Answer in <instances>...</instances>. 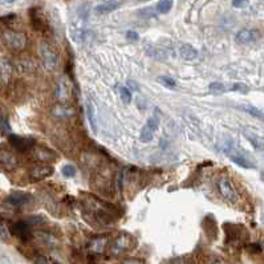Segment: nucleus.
<instances>
[{
	"instance_id": "1",
	"label": "nucleus",
	"mask_w": 264,
	"mask_h": 264,
	"mask_svg": "<svg viewBox=\"0 0 264 264\" xmlns=\"http://www.w3.org/2000/svg\"><path fill=\"white\" fill-rule=\"evenodd\" d=\"M85 203L88 206V209L97 216L99 220L104 222V223H110L113 220L115 207L112 204L106 203V202L96 198L93 195H88V198L85 199Z\"/></svg>"
},
{
	"instance_id": "2",
	"label": "nucleus",
	"mask_w": 264,
	"mask_h": 264,
	"mask_svg": "<svg viewBox=\"0 0 264 264\" xmlns=\"http://www.w3.org/2000/svg\"><path fill=\"white\" fill-rule=\"evenodd\" d=\"M1 41L3 44L12 52H20V50H25L27 47V36L23 32L12 30H5L1 33Z\"/></svg>"
},
{
	"instance_id": "3",
	"label": "nucleus",
	"mask_w": 264,
	"mask_h": 264,
	"mask_svg": "<svg viewBox=\"0 0 264 264\" xmlns=\"http://www.w3.org/2000/svg\"><path fill=\"white\" fill-rule=\"evenodd\" d=\"M39 56H40L41 63L44 65L47 70H55L59 65V53L57 50L47 41H41L39 44Z\"/></svg>"
},
{
	"instance_id": "4",
	"label": "nucleus",
	"mask_w": 264,
	"mask_h": 264,
	"mask_svg": "<svg viewBox=\"0 0 264 264\" xmlns=\"http://www.w3.org/2000/svg\"><path fill=\"white\" fill-rule=\"evenodd\" d=\"M135 239L133 235H130L129 232H121L116 236V239L113 240V243L110 246V254L115 256H120V255L129 252L130 249L134 248Z\"/></svg>"
},
{
	"instance_id": "5",
	"label": "nucleus",
	"mask_w": 264,
	"mask_h": 264,
	"mask_svg": "<svg viewBox=\"0 0 264 264\" xmlns=\"http://www.w3.org/2000/svg\"><path fill=\"white\" fill-rule=\"evenodd\" d=\"M218 190H219L220 195L224 200H227L230 203H235L239 199V195L235 190L232 182L227 178V177H222L218 181Z\"/></svg>"
},
{
	"instance_id": "6",
	"label": "nucleus",
	"mask_w": 264,
	"mask_h": 264,
	"mask_svg": "<svg viewBox=\"0 0 264 264\" xmlns=\"http://www.w3.org/2000/svg\"><path fill=\"white\" fill-rule=\"evenodd\" d=\"M17 165H19V161L15 153L7 146L0 145V167L5 171H12L17 167Z\"/></svg>"
},
{
	"instance_id": "7",
	"label": "nucleus",
	"mask_w": 264,
	"mask_h": 264,
	"mask_svg": "<svg viewBox=\"0 0 264 264\" xmlns=\"http://www.w3.org/2000/svg\"><path fill=\"white\" fill-rule=\"evenodd\" d=\"M53 166L50 165H37L31 169L30 177L32 181H43L53 174Z\"/></svg>"
},
{
	"instance_id": "8",
	"label": "nucleus",
	"mask_w": 264,
	"mask_h": 264,
	"mask_svg": "<svg viewBox=\"0 0 264 264\" xmlns=\"http://www.w3.org/2000/svg\"><path fill=\"white\" fill-rule=\"evenodd\" d=\"M7 200L14 207H23L25 204L31 203L33 200V198H32V195L27 194L24 191H12L10 197L7 198Z\"/></svg>"
},
{
	"instance_id": "9",
	"label": "nucleus",
	"mask_w": 264,
	"mask_h": 264,
	"mask_svg": "<svg viewBox=\"0 0 264 264\" xmlns=\"http://www.w3.org/2000/svg\"><path fill=\"white\" fill-rule=\"evenodd\" d=\"M260 37L259 31L256 30H242L235 36V41L240 45L254 43Z\"/></svg>"
},
{
	"instance_id": "10",
	"label": "nucleus",
	"mask_w": 264,
	"mask_h": 264,
	"mask_svg": "<svg viewBox=\"0 0 264 264\" xmlns=\"http://www.w3.org/2000/svg\"><path fill=\"white\" fill-rule=\"evenodd\" d=\"M12 73H14L12 63L5 57H0V82L3 85L8 84L12 77Z\"/></svg>"
},
{
	"instance_id": "11",
	"label": "nucleus",
	"mask_w": 264,
	"mask_h": 264,
	"mask_svg": "<svg viewBox=\"0 0 264 264\" xmlns=\"http://www.w3.org/2000/svg\"><path fill=\"white\" fill-rule=\"evenodd\" d=\"M32 155L33 158L40 162H52L56 160V154L52 150L47 149L44 146H35L32 149Z\"/></svg>"
},
{
	"instance_id": "12",
	"label": "nucleus",
	"mask_w": 264,
	"mask_h": 264,
	"mask_svg": "<svg viewBox=\"0 0 264 264\" xmlns=\"http://www.w3.org/2000/svg\"><path fill=\"white\" fill-rule=\"evenodd\" d=\"M11 231H12V234L15 235V236H17V238L20 240H23V242L30 239L31 236L30 224L27 223L25 220H21V222H17V223L14 224Z\"/></svg>"
},
{
	"instance_id": "13",
	"label": "nucleus",
	"mask_w": 264,
	"mask_h": 264,
	"mask_svg": "<svg viewBox=\"0 0 264 264\" xmlns=\"http://www.w3.org/2000/svg\"><path fill=\"white\" fill-rule=\"evenodd\" d=\"M10 144L15 148L16 150H19V151H25V150H28L33 144V141L31 140V138H27V137H20V135H16V134H10Z\"/></svg>"
},
{
	"instance_id": "14",
	"label": "nucleus",
	"mask_w": 264,
	"mask_h": 264,
	"mask_svg": "<svg viewBox=\"0 0 264 264\" xmlns=\"http://www.w3.org/2000/svg\"><path fill=\"white\" fill-rule=\"evenodd\" d=\"M52 113L59 118H69L75 116V109L69 106V105L64 104V102H57V104L52 108Z\"/></svg>"
},
{
	"instance_id": "15",
	"label": "nucleus",
	"mask_w": 264,
	"mask_h": 264,
	"mask_svg": "<svg viewBox=\"0 0 264 264\" xmlns=\"http://www.w3.org/2000/svg\"><path fill=\"white\" fill-rule=\"evenodd\" d=\"M121 3L117 1V0H108V1H104L101 4L96 5L95 12L97 15H105V14H110L113 11L118 10L120 8Z\"/></svg>"
},
{
	"instance_id": "16",
	"label": "nucleus",
	"mask_w": 264,
	"mask_h": 264,
	"mask_svg": "<svg viewBox=\"0 0 264 264\" xmlns=\"http://www.w3.org/2000/svg\"><path fill=\"white\" fill-rule=\"evenodd\" d=\"M56 96L60 100V102H66L70 99V88L69 85L65 82L64 79H61L57 82V88H56Z\"/></svg>"
},
{
	"instance_id": "17",
	"label": "nucleus",
	"mask_w": 264,
	"mask_h": 264,
	"mask_svg": "<svg viewBox=\"0 0 264 264\" xmlns=\"http://www.w3.org/2000/svg\"><path fill=\"white\" fill-rule=\"evenodd\" d=\"M108 246V238L106 236H97L90 240L89 249L95 254H102Z\"/></svg>"
},
{
	"instance_id": "18",
	"label": "nucleus",
	"mask_w": 264,
	"mask_h": 264,
	"mask_svg": "<svg viewBox=\"0 0 264 264\" xmlns=\"http://www.w3.org/2000/svg\"><path fill=\"white\" fill-rule=\"evenodd\" d=\"M31 21L36 31L47 30V21L39 10H31Z\"/></svg>"
},
{
	"instance_id": "19",
	"label": "nucleus",
	"mask_w": 264,
	"mask_h": 264,
	"mask_svg": "<svg viewBox=\"0 0 264 264\" xmlns=\"http://www.w3.org/2000/svg\"><path fill=\"white\" fill-rule=\"evenodd\" d=\"M86 116H88L93 133H97V113H96V105L93 100L86 101Z\"/></svg>"
},
{
	"instance_id": "20",
	"label": "nucleus",
	"mask_w": 264,
	"mask_h": 264,
	"mask_svg": "<svg viewBox=\"0 0 264 264\" xmlns=\"http://www.w3.org/2000/svg\"><path fill=\"white\" fill-rule=\"evenodd\" d=\"M146 55L150 56L151 59H155V60H166L167 59V50H165L164 48H158V47H154V45H148L146 47Z\"/></svg>"
},
{
	"instance_id": "21",
	"label": "nucleus",
	"mask_w": 264,
	"mask_h": 264,
	"mask_svg": "<svg viewBox=\"0 0 264 264\" xmlns=\"http://www.w3.org/2000/svg\"><path fill=\"white\" fill-rule=\"evenodd\" d=\"M180 56L183 59V60H187V61L195 60V59L198 57V50H195L193 45L183 44V45H181Z\"/></svg>"
},
{
	"instance_id": "22",
	"label": "nucleus",
	"mask_w": 264,
	"mask_h": 264,
	"mask_svg": "<svg viewBox=\"0 0 264 264\" xmlns=\"http://www.w3.org/2000/svg\"><path fill=\"white\" fill-rule=\"evenodd\" d=\"M229 157L231 158V161H232V162H235V164L238 165V166H240V167H244V169H252V167H254L252 162H249V161L247 160L244 155L236 154V153H234V154H230Z\"/></svg>"
},
{
	"instance_id": "23",
	"label": "nucleus",
	"mask_w": 264,
	"mask_h": 264,
	"mask_svg": "<svg viewBox=\"0 0 264 264\" xmlns=\"http://www.w3.org/2000/svg\"><path fill=\"white\" fill-rule=\"evenodd\" d=\"M37 239L40 240L43 244H45L47 247H56L57 246V239L48 232H43V231L37 232Z\"/></svg>"
},
{
	"instance_id": "24",
	"label": "nucleus",
	"mask_w": 264,
	"mask_h": 264,
	"mask_svg": "<svg viewBox=\"0 0 264 264\" xmlns=\"http://www.w3.org/2000/svg\"><path fill=\"white\" fill-rule=\"evenodd\" d=\"M0 132L4 134H11V126L10 121H8V115L7 112L3 109H0Z\"/></svg>"
},
{
	"instance_id": "25",
	"label": "nucleus",
	"mask_w": 264,
	"mask_h": 264,
	"mask_svg": "<svg viewBox=\"0 0 264 264\" xmlns=\"http://www.w3.org/2000/svg\"><path fill=\"white\" fill-rule=\"evenodd\" d=\"M242 109L246 112V113H248L252 117H256V118H259V120H264V115L262 110H259L258 108H255L252 105H243V106H240Z\"/></svg>"
},
{
	"instance_id": "26",
	"label": "nucleus",
	"mask_w": 264,
	"mask_h": 264,
	"mask_svg": "<svg viewBox=\"0 0 264 264\" xmlns=\"http://www.w3.org/2000/svg\"><path fill=\"white\" fill-rule=\"evenodd\" d=\"M246 137H247V140L252 144L255 149L258 150H264V141L259 137H256L255 134H249V133H246Z\"/></svg>"
},
{
	"instance_id": "27",
	"label": "nucleus",
	"mask_w": 264,
	"mask_h": 264,
	"mask_svg": "<svg viewBox=\"0 0 264 264\" xmlns=\"http://www.w3.org/2000/svg\"><path fill=\"white\" fill-rule=\"evenodd\" d=\"M173 8V0H160V3L157 4V11L160 14H167Z\"/></svg>"
},
{
	"instance_id": "28",
	"label": "nucleus",
	"mask_w": 264,
	"mask_h": 264,
	"mask_svg": "<svg viewBox=\"0 0 264 264\" xmlns=\"http://www.w3.org/2000/svg\"><path fill=\"white\" fill-rule=\"evenodd\" d=\"M211 93H226L227 92V86L222 82H211L209 86Z\"/></svg>"
},
{
	"instance_id": "29",
	"label": "nucleus",
	"mask_w": 264,
	"mask_h": 264,
	"mask_svg": "<svg viewBox=\"0 0 264 264\" xmlns=\"http://www.w3.org/2000/svg\"><path fill=\"white\" fill-rule=\"evenodd\" d=\"M153 133H154V132L145 125V128L142 129V132H141V137H140L141 141H142V142H150V141L153 140Z\"/></svg>"
},
{
	"instance_id": "30",
	"label": "nucleus",
	"mask_w": 264,
	"mask_h": 264,
	"mask_svg": "<svg viewBox=\"0 0 264 264\" xmlns=\"http://www.w3.org/2000/svg\"><path fill=\"white\" fill-rule=\"evenodd\" d=\"M120 97L122 102L125 104H130L132 102V93H130V90L128 88H120Z\"/></svg>"
},
{
	"instance_id": "31",
	"label": "nucleus",
	"mask_w": 264,
	"mask_h": 264,
	"mask_svg": "<svg viewBox=\"0 0 264 264\" xmlns=\"http://www.w3.org/2000/svg\"><path fill=\"white\" fill-rule=\"evenodd\" d=\"M76 173H77V170L73 165H66L63 167V175L66 177V178H72V177H75Z\"/></svg>"
},
{
	"instance_id": "32",
	"label": "nucleus",
	"mask_w": 264,
	"mask_h": 264,
	"mask_svg": "<svg viewBox=\"0 0 264 264\" xmlns=\"http://www.w3.org/2000/svg\"><path fill=\"white\" fill-rule=\"evenodd\" d=\"M158 80H160L161 84H164L165 86H169V88H174L177 85V81L171 77H167V76H161V77H158Z\"/></svg>"
},
{
	"instance_id": "33",
	"label": "nucleus",
	"mask_w": 264,
	"mask_h": 264,
	"mask_svg": "<svg viewBox=\"0 0 264 264\" xmlns=\"http://www.w3.org/2000/svg\"><path fill=\"white\" fill-rule=\"evenodd\" d=\"M146 126L150 128L153 132H155V130L158 129V126H160V120H158V118H155V117H151V118H149L148 122H146Z\"/></svg>"
},
{
	"instance_id": "34",
	"label": "nucleus",
	"mask_w": 264,
	"mask_h": 264,
	"mask_svg": "<svg viewBox=\"0 0 264 264\" xmlns=\"http://www.w3.org/2000/svg\"><path fill=\"white\" fill-rule=\"evenodd\" d=\"M25 222H27V223L30 224H43L45 222L44 219H43V218H41V216H30V218H27V220H25Z\"/></svg>"
},
{
	"instance_id": "35",
	"label": "nucleus",
	"mask_w": 264,
	"mask_h": 264,
	"mask_svg": "<svg viewBox=\"0 0 264 264\" xmlns=\"http://www.w3.org/2000/svg\"><path fill=\"white\" fill-rule=\"evenodd\" d=\"M0 239L1 240H10V231L7 230L5 226L0 224Z\"/></svg>"
},
{
	"instance_id": "36",
	"label": "nucleus",
	"mask_w": 264,
	"mask_h": 264,
	"mask_svg": "<svg viewBox=\"0 0 264 264\" xmlns=\"http://www.w3.org/2000/svg\"><path fill=\"white\" fill-rule=\"evenodd\" d=\"M230 90H235V92H242V93H247L248 92V88L244 84H234Z\"/></svg>"
},
{
	"instance_id": "37",
	"label": "nucleus",
	"mask_w": 264,
	"mask_h": 264,
	"mask_svg": "<svg viewBox=\"0 0 264 264\" xmlns=\"http://www.w3.org/2000/svg\"><path fill=\"white\" fill-rule=\"evenodd\" d=\"M35 264H50V259L44 256V255H37L35 259H33Z\"/></svg>"
},
{
	"instance_id": "38",
	"label": "nucleus",
	"mask_w": 264,
	"mask_h": 264,
	"mask_svg": "<svg viewBox=\"0 0 264 264\" xmlns=\"http://www.w3.org/2000/svg\"><path fill=\"white\" fill-rule=\"evenodd\" d=\"M232 5L235 8H244L248 5V0H232Z\"/></svg>"
},
{
	"instance_id": "39",
	"label": "nucleus",
	"mask_w": 264,
	"mask_h": 264,
	"mask_svg": "<svg viewBox=\"0 0 264 264\" xmlns=\"http://www.w3.org/2000/svg\"><path fill=\"white\" fill-rule=\"evenodd\" d=\"M126 39L130 41H138L140 36H138V33H137V32H134V31H129V32L126 33Z\"/></svg>"
},
{
	"instance_id": "40",
	"label": "nucleus",
	"mask_w": 264,
	"mask_h": 264,
	"mask_svg": "<svg viewBox=\"0 0 264 264\" xmlns=\"http://www.w3.org/2000/svg\"><path fill=\"white\" fill-rule=\"evenodd\" d=\"M121 264H145L144 260L135 259V258H130V259H125Z\"/></svg>"
},
{
	"instance_id": "41",
	"label": "nucleus",
	"mask_w": 264,
	"mask_h": 264,
	"mask_svg": "<svg viewBox=\"0 0 264 264\" xmlns=\"http://www.w3.org/2000/svg\"><path fill=\"white\" fill-rule=\"evenodd\" d=\"M248 251L249 252H254V254H259L260 251H262V247H260L259 244H249Z\"/></svg>"
},
{
	"instance_id": "42",
	"label": "nucleus",
	"mask_w": 264,
	"mask_h": 264,
	"mask_svg": "<svg viewBox=\"0 0 264 264\" xmlns=\"http://www.w3.org/2000/svg\"><path fill=\"white\" fill-rule=\"evenodd\" d=\"M171 264H193V263H191L189 259H186V258H178V259L173 260Z\"/></svg>"
},
{
	"instance_id": "43",
	"label": "nucleus",
	"mask_w": 264,
	"mask_h": 264,
	"mask_svg": "<svg viewBox=\"0 0 264 264\" xmlns=\"http://www.w3.org/2000/svg\"><path fill=\"white\" fill-rule=\"evenodd\" d=\"M5 3H8V4H11V3H14V1H15V0H4Z\"/></svg>"
},
{
	"instance_id": "44",
	"label": "nucleus",
	"mask_w": 264,
	"mask_h": 264,
	"mask_svg": "<svg viewBox=\"0 0 264 264\" xmlns=\"http://www.w3.org/2000/svg\"><path fill=\"white\" fill-rule=\"evenodd\" d=\"M213 264H224V263H223V262H220V260H216V262H214Z\"/></svg>"
},
{
	"instance_id": "45",
	"label": "nucleus",
	"mask_w": 264,
	"mask_h": 264,
	"mask_svg": "<svg viewBox=\"0 0 264 264\" xmlns=\"http://www.w3.org/2000/svg\"><path fill=\"white\" fill-rule=\"evenodd\" d=\"M263 222H264V215H263Z\"/></svg>"
}]
</instances>
